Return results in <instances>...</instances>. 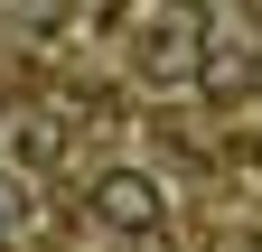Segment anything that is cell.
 <instances>
[{
	"label": "cell",
	"mask_w": 262,
	"mask_h": 252,
	"mask_svg": "<svg viewBox=\"0 0 262 252\" xmlns=\"http://www.w3.org/2000/svg\"><path fill=\"white\" fill-rule=\"evenodd\" d=\"M19 206H28V196H19V178H0V224H19Z\"/></svg>",
	"instance_id": "cell-4"
},
{
	"label": "cell",
	"mask_w": 262,
	"mask_h": 252,
	"mask_svg": "<svg viewBox=\"0 0 262 252\" xmlns=\"http://www.w3.org/2000/svg\"><path fill=\"white\" fill-rule=\"evenodd\" d=\"M131 252H169V234H131Z\"/></svg>",
	"instance_id": "cell-5"
},
{
	"label": "cell",
	"mask_w": 262,
	"mask_h": 252,
	"mask_svg": "<svg viewBox=\"0 0 262 252\" xmlns=\"http://www.w3.org/2000/svg\"><path fill=\"white\" fill-rule=\"evenodd\" d=\"M84 215L103 234H159V215H169V187H159L150 168H103L84 187Z\"/></svg>",
	"instance_id": "cell-2"
},
{
	"label": "cell",
	"mask_w": 262,
	"mask_h": 252,
	"mask_svg": "<svg viewBox=\"0 0 262 252\" xmlns=\"http://www.w3.org/2000/svg\"><path fill=\"white\" fill-rule=\"evenodd\" d=\"M10 149H19V168H66V121L56 112H19L10 121Z\"/></svg>",
	"instance_id": "cell-3"
},
{
	"label": "cell",
	"mask_w": 262,
	"mask_h": 252,
	"mask_svg": "<svg viewBox=\"0 0 262 252\" xmlns=\"http://www.w3.org/2000/svg\"><path fill=\"white\" fill-rule=\"evenodd\" d=\"M225 252H262V234H234V243H225Z\"/></svg>",
	"instance_id": "cell-6"
},
{
	"label": "cell",
	"mask_w": 262,
	"mask_h": 252,
	"mask_svg": "<svg viewBox=\"0 0 262 252\" xmlns=\"http://www.w3.org/2000/svg\"><path fill=\"white\" fill-rule=\"evenodd\" d=\"M253 56H262V47H253Z\"/></svg>",
	"instance_id": "cell-7"
},
{
	"label": "cell",
	"mask_w": 262,
	"mask_h": 252,
	"mask_svg": "<svg viewBox=\"0 0 262 252\" xmlns=\"http://www.w3.org/2000/svg\"><path fill=\"white\" fill-rule=\"evenodd\" d=\"M206 10L196 0H131V66L141 75H159V84H178V75H196L206 66Z\"/></svg>",
	"instance_id": "cell-1"
}]
</instances>
